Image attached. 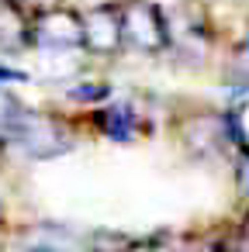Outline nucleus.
Instances as JSON below:
<instances>
[{"label": "nucleus", "mask_w": 249, "mask_h": 252, "mask_svg": "<svg viewBox=\"0 0 249 252\" xmlns=\"http://www.w3.org/2000/svg\"><path fill=\"white\" fill-rule=\"evenodd\" d=\"M4 142L21 149L28 159H56V156H66L76 145V135L70 131V125L63 118L21 107Z\"/></svg>", "instance_id": "nucleus-1"}, {"label": "nucleus", "mask_w": 249, "mask_h": 252, "mask_svg": "<svg viewBox=\"0 0 249 252\" xmlns=\"http://www.w3.org/2000/svg\"><path fill=\"white\" fill-rule=\"evenodd\" d=\"M21 80H28V76L18 73V69H0V87H4V83H21Z\"/></svg>", "instance_id": "nucleus-12"}, {"label": "nucleus", "mask_w": 249, "mask_h": 252, "mask_svg": "<svg viewBox=\"0 0 249 252\" xmlns=\"http://www.w3.org/2000/svg\"><path fill=\"white\" fill-rule=\"evenodd\" d=\"M28 245H76V238L56 231V224H38V235H28Z\"/></svg>", "instance_id": "nucleus-11"}, {"label": "nucleus", "mask_w": 249, "mask_h": 252, "mask_svg": "<svg viewBox=\"0 0 249 252\" xmlns=\"http://www.w3.org/2000/svg\"><path fill=\"white\" fill-rule=\"evenodd\" d=\"M32 45L49 52H73L83 49V18L66 4L32 11Z\"/></svg>", "instance_id": "nucleus-3"}, {"label": "nucleus", "mask_w": 249, "mask_h": 252, "mask_svg": "<svg viewBox=\"0 0 249 252\" xmlns=\"http://www.w3.org/2000/svg\"><path fill=\"white\" fill-rule=\"evenodd\" d=\"M94 121H97V128H101L107 138H114V142H132L135 131H139V114H135L132 107H125V104H114V107L97 111Z\"/></svg>", "instance_id": "nucleus-7"}, {"label": "nucleus", "mask_w": 249, "mask_h": 252, "mask_svg": "<svg viewBox=\"0 0 249 252\" xmlns=\"http://www.w3.org/2000/svg\"><path fill=\"white\" fill-rule=\"evenodd\" d=\"M242 52L249 56V32H246V42H242Z\"/></svg>", "instance_id": "nucleus-13"}, {"label": "nucleus", "mask_w": 249, "mask_h": 252, "mask_svg": "<svg viewBox=\"0 0 249 252\" xmlns=\"http://www.w3.org/2000/svg\"><path fill=\"white\" fill-rule=\"evenodd\" d=\"M177 142L194 156V159H211L221 149L232 145L228 135V114L221 111H190L177 121Z\"/></svg>", "instance_id": "nucleus-4"}, {"label": "nucleus", "mask_w": 249, "mask_h": 252, "mask_svg": "<svg viewBox=\"0 0 249 252\" xmlns=\"http://www.w3.org/2000/svg\"><path fill=\"white\" fill-rule=\"evenodd\" d=\"M32 45V11L18 0H0V49L21 52Z\"/></svg>", "instance_id": "nucleus-6"}, {"label": "nucleus", "mask_w": 249, "mask_h": 252, "mask_svg": "<svg viewBox=\"0 0 249 252\" xmlns=\"http://www.w3.org/2000/svg\"><path fill=\"white\" fill-rule=\"evenodd\" d=\"M228 135H232V145L249 156V94L228 111Z\"/></svg>", "instance_id": "nucleus-8"}, {"label": "nucleus", "mask_w": 249, "mask_h": 252, "mask_svg": "<svg viewBox=\"0 0 249 252\" xmlns=\"http://www.w3.org/2000/svg\"><path fill=\"white\" fill-rule=\"evenodd\" d=\"M18 111H21V104L7 94V87H0V142L7 138V131H11V125H14V118H18Z\"/></svg>", "instance_id": "nucleus-10"}, {"label": "nucleus", "mask_w": 249, "mask_h": 252, "mask_svg": "<svg viewBox=\"0 0 249 252\" xmlns=\"http://www.w3.org/2000/svg\"><path fill=\"white\" fill-rule=\"evenodd\" d=\"M118 14H121L125 49H135L142 56H163L170 49L166 14L152 4V0H121Z\"/></svg>", "instance_id": "nucleus-2"}, {"label": "nucleus", "mask_w": 249, "mask_h": 252, "mask_svg": "<svg viewBox=\"0 0 249 252\" xmlns=\"http://www.w3.org/2000/svg\"><path fill=\"white\" fill-rule=\"evenodd\" d=\"M80 18H83V52L101 56V59H111V56H118L125 49L118 4H94Z\"/></svg>", "instance_id": "nucleus-5"}, {"label": "nucleus", "mask_w": 249, "mask_h": 252, "mask_svg": "<svg viewBox=\"0 0 249 252\" xmlns=\"http://www.w3.org/2000/svg\"><path fill=\"white\" fill-rule=\"evenodd\" d=\"M70 100H83V104H97V100H107L111 97V87L107 83H76L66 90Z\"/></svg>", "instance_id": "nucleus-9"}]
</instances>
